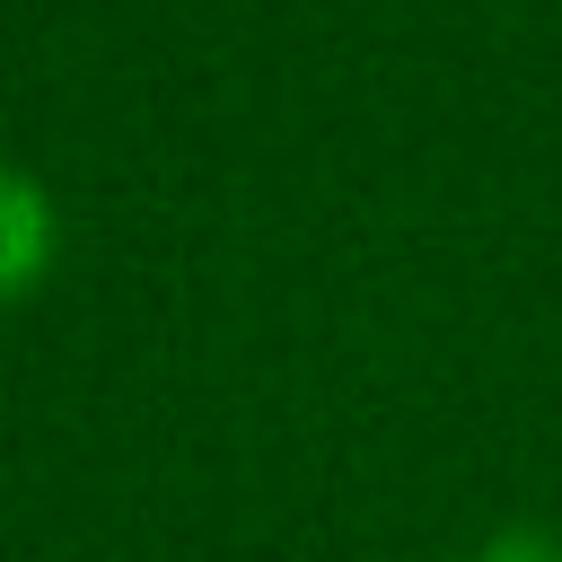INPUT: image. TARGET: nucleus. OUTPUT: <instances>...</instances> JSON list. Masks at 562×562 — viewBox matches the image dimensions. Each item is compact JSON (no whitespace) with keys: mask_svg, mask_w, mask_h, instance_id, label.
<instances>
[{"mask_svg":"<svg viewBox=\"0 0 562 562\" xmlns=\"http://www.w3.org/2000/svg\"><path fill=\"white\" fill-rule=\"evenodd\" d=\"M457 562H562V527H553V518H501V527H483Z\"/></svg>","mask_w":562,"mask_h":562,"instance_id":"2","label":"nucleus"},{"mask_svg":"<svg viewBox=\"0 0 562 562\" xmlns=\"http://www.w3.org/2000/svg\"><path fill=\"white\" fill-rule=\"evenodd\" d=\"M53 263H61V211H53V193H44V176H26V167L0 158V316L18 299H35L53 281Z\"/></svg>","mask_w":562,"mask_h":562,"instance_id":"1","label":"nucleus"}]
</instances>
